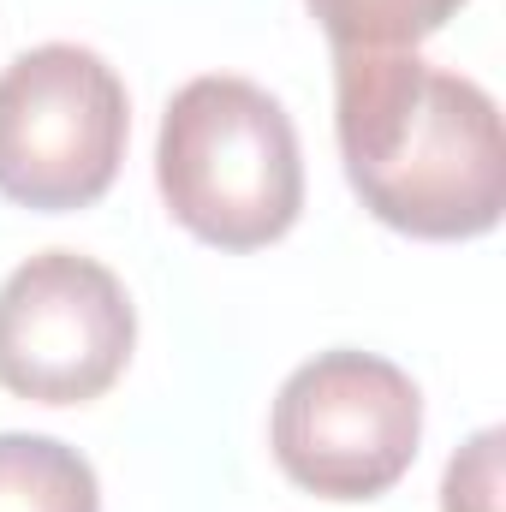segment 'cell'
<instances>
[{
    "label": "cell",
    "mask_w": 506,
    "mask_h": 512,
    "mask_svg": "<svg viewBox=\"0 0 506 512\" xmlns=\"http://www.w3.org/2000/svg\"><path fill=\"white\" fill-rule=\"evenodd\" d=\"M334 131L352 191L411 239H483L506 209V137L495 96L447 66L334 54Z\"/></svg>",
    "instance_id": "1"
},
{
    "label": "cell",
    "mask_w": 506,
    "mask_h": 512,
    "mask_svg": "<svg viewBox=\"0 0 506 512\" xmlns=\"http://www.w3.org/2000/svg\"><path fill=\"white\" fill-rule=\"evenodd\" d=\"M423 441V393L376 352H316L298 364L268 417V447L280 471L322 501H376L387 495Z\"/></svg>",
    "instance_id": "4"
},
{
    "label": "cell",
    "mask_w": 506,
    "mask_h": 512,
    "mask_svg": "<svg viewBox=\"0 0 506 512\" xmlns=\"http://www.w3.org/2000/svg\"><path fill=\"white\" fill-rule=\"evenodd\" d=\"M441 512H501V429H483L453 453Z\"/></svg>",
    "instance_id": "8"
},
{
    "label": "cell",
    "mask_w": 506,
    "mask_h": 512,
    "mask_svg": "<svg viewBox=\"0 0 506 512\" xmlns=\"http://www.w3.org/2000/svg\"><path fill=\"white\" fill-rule=\"evenodd\" d=\"M120 72L78 42H42L0 72V197L66 215L108 197L126 161Z\"/></svg>",
    "instance_id": "3"
},
{
    "label": "cell",
    "mask_w": 506,
    "mask_h": 512,
    "mask_svg": "<svg viewBox=\"0 0 506 512\" xmlns=\"http://www.w3.org/2000/svg\"><path fill=\"white\" fill-rule=\"evenodd\" d=\"M155 185L191 239L215 251H262L286 239L304 209L298 131L251 78H191L161 114Z\"/></svg>",
    "instance_id": "2"
},
{
    "label": "cell",
    "mask_w": 506,
    "mask_h": 512,
    "mask_svg": "<svg viewBox=\"0 0 506 512\" xmlns=\"http://www.w3.org/2000/svg\"><path fill=\"white\" fill-rule=\"evenodd\" d=\"M334 54H393L435 36L465 0H304Z\"/></svg>",
    "instance_id": "7"
},
{
    "label": "cell",
    "mask_w": 506,
    "mask_h": 512,
    "mask_svg": "<svg viewBox=\"0 0 506 512\" xmlns=\"http://www.w3.org/2000/svg\"><path fill=\"white\" fill-rule=\"evenodd\" d=\"M137 310L114 268L42 251L0 280V387L36 405H84L120 382Z\"/></svg>",
    "instance_id": "5"
},
{
    "label": "cell",
    "mask_w": 506,
    "mask_h": 512,
    "mask_svg": "<svg viewBox=\"0 0 506 512\" xmlns=\"http://www.w3.org/2000/svg\"><path fill=\"white\" fill-rule=\"evenodd\" d=\"M0 512H102L96 465L54 435H0Z\"/></svg>",
    "instance_id": "6"
}]
</instances>
